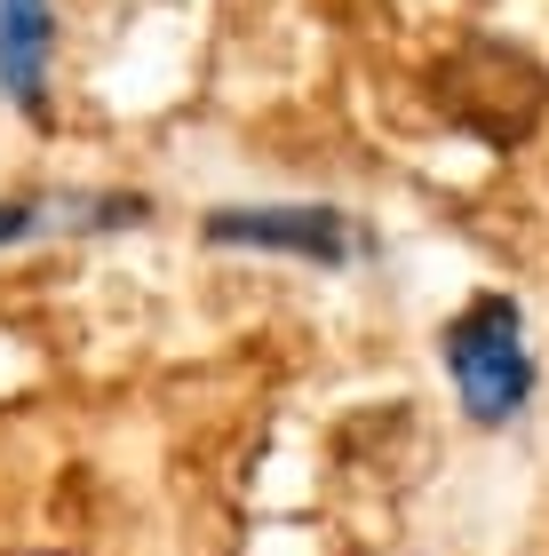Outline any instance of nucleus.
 Here are the masks:
<instances>
[{
	"label": "nucleus",
	"mask_w": 549,
	"mask_h": 556,
	"mask_svg": "<svg viewBox=\"0 0 549 556\" xmlns=\"http://www.w3.org/2000/svg\"><path fill=\"white\" fill-rule=\"evenodd\" d=\"M33 231V207H24V199H0V239H24Z\"/></svg>",
	"instance_id": "obj_5"
},
{
	"label": "nucleus",
	"mask_w": 549,
	"mask_h": 556,
	"mask_svg": "<svg viewBox=\"0 0 549 556\" xmlns=\"http://www.w3.org/2000/svg\"><path fill=\"white\" fill-rule=\"evenodd\" d=\"M446 374H454L470 421H510L534 397V358H526V318H517L510 294H470L454 318H446Z\"/></svg>",
	"instance_id": "obj_2"
},
{
	"label": "nucleus",
	"mask_w": 549,
	"mask_h": 556,
	"mask_svg": "<svg viewBox=\"0 0 549 556\" xmlns=\"http://www.w3.org/2000/svg\"><path fill=\"white\" fill-rule=\"evenodd\" d=\"M48 0H0V88H9V104L24 119L48 112Z\"/></svg>",
	"instance_id": "obj_4"
},
{
	"label": "nucleus",
	"mask_w": 549,
	"mask_h": 556,
	"mask_svg": "<svg viewBox=\"0 0 549 556\" xmlns=\"http://www.w3.org/2000/svg\"><path fill=\"white\" fill-rule=\"evenodd\" d=\"M208 239L215 247H279V255H303V263L351 255V223L335 207H215Z\"/></svg>",
	"instance_id": "obj_3"
},
{
	"label": "nucleus",
	"mask_w": 549,
	"mask_h": 556,
	"mask_svg": "<svg viewBox=\"0 0 549 556\" xmlns=\"http://www.w3.org/2000/svg\"><path fill=\"white\" fill-rule=\"evenodd\" d=\"M431 104H438L446 128H462L470 143L517 151V143L541 128V112H549V72L517 40L470 33L454 56L431 72Z\"/></svg>",
	"instance_id": "obj_1"
}]
</instances>
